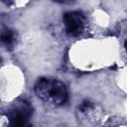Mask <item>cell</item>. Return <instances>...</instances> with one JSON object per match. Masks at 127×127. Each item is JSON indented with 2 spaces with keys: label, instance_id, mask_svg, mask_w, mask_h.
<instances>
[{
  "label": "cell",
  "instance_id": "6da1fadb",
  "mask_svg": "<svg viewBox=\"0 0 127 127\" xmlns=\"http://www.w3.org/2000/svg\"><path fill=\"white\" fill-rule=\"evenodd\" d=\"M34 91L42 101L56 107L65 104L68 99L64 83L57 78L40 77L35 83Z\"/></svg>",
  "mask_w": 127,
  "mask_h": 127
},
{
  "label": "cell",
  "instance_id": "7a4b0ae2",
  "mask_svg": "<svg viewBox=\"0 0 127 127\" xmlns=\"http://www.w3.org/2000/svg\"><path fill=\"white\" fill-rule=\"evenodd\" d=\"M32 114L33 107L30 102L25 99H18L12 104L8 112V119L13 126H27L29 125V119Z\"/></svg>",
  "mask_w": 127,
  "mask_h": 127
},
{
  "label": "cell",
  "instance_id": "3957f363",
  "mask_svg": "<svg viewBox=\"0 0 127 127\" xmlns=\"http://www.w3.org/2000/svg\"><path fill=\"white\" fill-rule=\"evenodd\" d=\"M63 22L66 34L70 37H77L84 29L85 16L80 11H69L64 14Z\"/></svg>",
  "mask_w": 127,
  "mask_h": 127
},
{
  "label": "cell",
  "instance_id": "277c9868",
  "mask_svg": "<svg viewBox=\"0 0 127 127\" xmlns=\"http://www.w3.org/2000/svg\"><path fill=\"white\" fill-rule=\"evenodd\" d=\"M15 41H16V35L12 30H10L8 28H5V29L2 30V32H1V42L7 49L13 48V46L15 44Z\"/></svg>",
  "mask_w": 127,
  "mask_h": 127
},
{
  "label": "cell",
  "instance_id": "5b68a950",
  "mask_svg": "<svg viewBox=\"0 0 127 127\" xmlns=\"http://www.w3.org/2000/svg\"><path fill=\"white\" fill-rule=\"evenodd\" d=\"M53 2H56V3H62V4H68V3H71L73 0H52Z\"/></svg>",
  "mask_w": 127,
  "mask_h": 127
},
{
  "label": "cell",
  "instance_id": "8992f818",
  "mask_svg": "<svg viewBox=\"0 0 127 127\" xmlns=\"http://www.w3.org/2000/svg\"><path fill=\"white\" fill-rule=\"evenodd\" d=\"M2 2L4 4H6L7 6H10V5H12L14 3V0H2Z\"/></svg>",
  "mask_w": 127,
  "mask_h": 127
},
{
  "label": "cell",
  "instance_id": "52a82bcc",
  "mask_svg": "<svg viewBox=\"0 0 127 127\" xmlns=\"http://www.w3.org/2000/svg\"><path fill=\"white\" fill-rule=\"evenodd\" d=\"M125 48H126V51H127V41H126V43H125Z\"/></svg>",
  "mask_w": 127,
  "mask_h": 127
}]
</instances>
